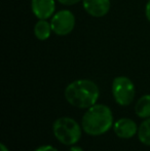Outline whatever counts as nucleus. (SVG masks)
Instances as JSON below:
<instances>
[{
  "label": "nucleus",
  "instance_id": "nucleus-16",
  "mask_svg": "<svg viewBox=\"0 0 150 151\" xmlns=\"http://www.w3.org/2000/svg\"><path fill=\"white\" fill-rule=\"evenodd\" d=\"M0 147H1V151H9V149H8L5 146V144H3V143L0 144Z\"/></svg>",
  "mask_w": 150,
  "mask_h": 151
},
{
  "label": "nucleus",
  "instance_id": "nucleus-4",
  "mask_svg": "<svg viewBox=\"0 0 150 151\" xmlns=\"http://www.w3.org/2000/svg\"><path fill=\"white\" fill-rule=\"evenodd\" d=\"M111 91L115 102L119 106L123 107L131 105L136 95L134 82L126 76H117L114 78Z\"/></svg>",
  "mask_w": 150,
  "mask_h": 151
},
{
  "label": "nucleus",
  "instance_id": "nucleus-5",
  "mask_svg": "<svg viewBox=\"0 0 150 151\" xmlns=\"http://www.w3.org/2000/svg\"><path fill=\"white\" fill-rule=\"evenodd\" d=\"M52 32L58 36H66L75 27V16L71 10L62 9L55 14L50 20Z\"/></svg>",
  "mask_w": 150,
  "mask_h": 151
},
{
  "label": "nucleus",
  "instance_id": "nucleus-8",
  "mask_svg": "<svg viewBox=\"0 0 150 151\" xmlns=\"http://www.w3.org/2000/svg\"><path fill=\"white\" fill-rule=\"evenodd\" d=\"M83 8L90 16L102 18L110 10V0H82Z\"/></svg>",
  "mask_w": 150,
  "mask_h": 151
},
{
  "label": "nucleus",
  "instance_id": "nucleus-15",
  "mask_svg": "<svg viewBox=\"0 0 150 151\" xmlns=\"http://www.w3.org/2000/svg\"><path fill=\"white\" fill-rule=\"evenodd\" d=\"M69 151H84V150L82 149L81 147H79V146L73 145V146H71V147H70V149H69Z\"/></svg>",
  "mask_w": 150,
  "mask_h": 151
},
{
  "label": "nucleus",
  "instance_id": "nucleus-3",
  "mask_svg": "<svg viewBox=\"0 0 150 151\" xmlns=\"http://www.w3.org/2000/svg\"><path fill=\"white\" fill-rule=\"evenodd\" d=\"M82 127L74 118L62 116L52 123V133L60 143L73 146L79 142L82 134Z\"/></svg>",
  "mask_w": 150,
  "mask_h": 151
},
{
  "label": "nucleus",
  "instance_id": "nucleus-10",
  "mask_svg": "<svg viewBox=\"0 0 150 151\" xmlns=\"http://www.w3.org/2000/svg\"><path fill=\"white\" fill-rule=\"evenodd\" d=\"M52 32V25L46 20H39L34 26V35L38 40H44L48 39L50 37V34Z\"/></svg>",
  "mask_w": 150,
  "mask_h": 151
},
{
  "label": "nucleus",
  "instance_id": "nucleus-11",
  "mask_svg": "<svg viewBox=\"0 0 150 151\" xmlns=\"http://www.w3.org/2000/svg\"><path fill=\"white\" fill-rule=\"evenodd\" d=\"M137 136L141 143L146 146H150V117L145 118V120L141 122Z\"/></svg>",
  "mask_w": 150,
  "mask_h": 151
},
{
  "label": "nucleus",
  "instance_id": "nucleus-14",
  "mask_svg": "<svg viewBox=\"0 0 150 151\" xmlns=\"http://www.w3.org/2000/svg\"><path fill=\"white\" fill-rule=\"evenodd\" d=\"M145 16H146L147 20L150 22V0L147 2L146 7H145Z\"/></svg>",
  "mask_w": 150,
  "mask_h": 151
},
{
  "label": "nucleus",
  "instance_id": "nucleus-9",
  "mask_svg": "<svg viewBox=\"0 0 150 151\" xmlns=\"http://www.w3.org/2000/svg\"><path fill=\"white\" fill-rule=\"evenodd\" d=\"M135 112L140 118L150 117V93L142 96L137 101L135 105Z\"/></svg>",
  "mask_w": 150,
  "mask_h": 151
},
{
  "label": "nucleus",
  "instance_id": "nucleus-6",
  "mask_svg": "<svg viewBox=\"0 0 150 151\" xmlns=\"http://www.w3.org/2000/svg\"><path fill=\"white\" fill-rule=\"evenodd\" d=\"M112 129L114 134L120 139H131L138 134L139 127L131 118L122 117L113 123Z\"/></svg>",
  "mask_w": 150,
  "mask_h": 151
},
{
  "label": "nucleus",
  "instance_id": "nucleus-1",
  "mask_svg": "<svg viewBox=\"0 0 150 151\" xmlns=\"http://www.w3.org/2000/svg\"><path fill=\"white\" fill-rule=\"evenodd\" d=\"M64 96L71 106L88 109L97 104L100 97V90L93 80L77 79L66 86Z\"/></svg>",
  "mask_w": 150,
  "mask_h": 151
},
{
  "label": "nucleus",
  "instance_id": "nucleus-2",
  "mask_svg": "<svg viewBox=\"0 0 150 151\" xmlns=\"http://www.w3.org/2000/svg\"><path fill=\"white\" fill-rule=\"evenodd\" d=\"M113 114L104 104H95L88 108L81 118V127L90 136H101L113 127Z\"/></svg>",
  "mask_w": 150,
  "mask_h": 151
},
{
  "label": "nucleus",
  "instance_id": "nucleus-13",
  "mask_svg": "<svg viewBox=\"0 0 150 151\" xmlns=\"http://www.w3.org/2000/svg\"><path fill=\"white\" fill-rule=\"evenodd\" d=\"M61 4H64V5H74V4L78 3L81 0H58Z\"/></svg>",
  "mask_w": 150,
  "mask_h": 151
},
{
  "label": "nucleus",
  "instance_id": "nucleus-7",
  "mask_svg": "<svg viewBox=\"0 0 150 151\" xmlns=\"http://www.w3.org/2000/svg\"><path fill=\"white\" fill-rule=\"evenodd\" d=\"M31 9L38 20H47L54 14L56 2L55 0H32Z\"/></svg>",
  "mask_w": 150,
  "mask_h": 151
},
{
  "label": "nucleus",
  "instance_id": "nucleus-12",
  "mask_svg": "<svg viewBox=\"0 0 150 151\" xmlns=\"http://www.w3.org/2000/svg\"><path fill=\"white\" fill-rule=\"evenodd\" d=\"M34 151H59V150L52 145H43V146H40V147L36 148Z\"/></svg>",
  "mask_w": 150,
  "mask_h": 151
}]
</instances>
